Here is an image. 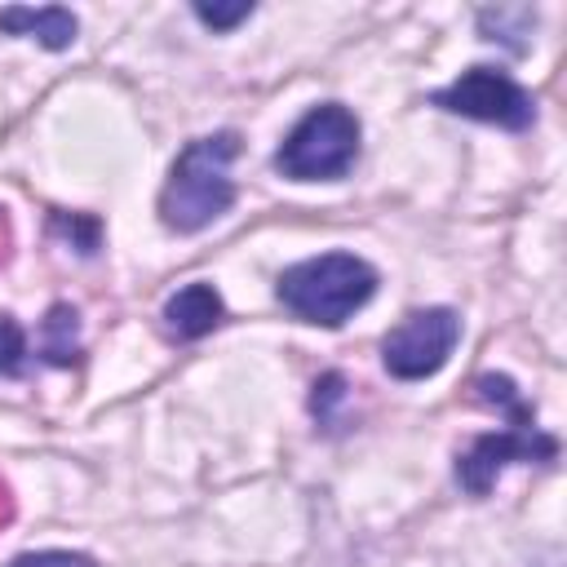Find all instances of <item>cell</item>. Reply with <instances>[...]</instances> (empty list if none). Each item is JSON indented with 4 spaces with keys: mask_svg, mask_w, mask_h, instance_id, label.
I'll list each match as a JSON object with an SVG mask.
<instances>
[{
    "mask_svg": "<svg viewBox=\"0 0 567 567\" xmlns=\"http://www.w3.org/2000/svg\"><path fill=\"white\" fill-rule=\"evenodd\" d=\"M235 155H239L235 133L195 137L177 155V164L164 182V195H159V217H164L168 230L195 235L235 204V182H230V159Z\"/></svg>",
    "mask_w": 567,
    "mask_h": 567,
    "instance_id": "6da1fadb",
    "label": "cell"
},
{
    "mask_svg": "<svg viewBox=\"0 0 567 567\" xmlns=\"http://www.w3.org/2000/svg\"><path fill=\"white\" fill-rule=\"evenodd\" d=\"M372 288H377V270L350 252H323L279 275V301L297 319L323 323V328L346 323L372 297Z\"/></svg>",
    "mask_w": 567,
    "mask_h": 567,
    "instance_id": "7a4b0ae2",
    "label": "cell"
},
{
    "mask_svg": "<svg viewBox=\"0 0 567 567\" xmlns=\"http://www.w3.org/2000/svg\"><path fill=\"white\" fill-rule=\"evenodd\" d=\"M478 394L487 403H501L509 412V425L501 434L474 439L470 452L456 461V478L474 496H483L509 461H554V452H558V443L532 425V408L518 399V390H514L509 377H478Z\"/></svg>",
    "mask_w": 567,
    "mask_h": 567,
    "instance_id": "3957f363",
    "label": "cell"
},
{
    "mask_svg": "<svg viewBox=\"0 0 567 567\" xmlns=\"http://www.w3.org/2000/svg\"><path fill=\"white\" fill-rule=\"evenodd\" d=\"M359 155V120L341 102H323L297 120L284 137L275 168L292 182H328L341 177Z\"/></svg>",
    "mask_w": 567,
    "mask_h": 567,
    "instance_id": "277c9868",
    "label": "cell"
},
{
    "mask_svg": "<svg viewBox=\"0 0 567 567\" xmlns=\"http://www.w3.org/2000/svg\"><path fill=\"white\" fill-rule=\"evenodd\" d=\"M434 106L465 115V120L501 124V128H527L536 120L527 89L514 84L505 71H492V66H470L461 80H452L447 89L434 93Z\"/></svg>",
    "mask_w": 567,
    "mask_h": 567,
    "instance_id": "5b68a950",
    "label": "cell"
},
{
    "mask_svg": "<svg viewBox=\"0 0 567 567\" xmlns=\"http://www.w3.org/2000/svg\"><path fill=\"white\" fill-rule=\"evenodd\" d=\"M456 337H461V319L452 310H443V306L416 310L381 341L385 372L399 377V381H421V377H430L447 363Z\"/></svg>",
    "mask_w": 567,
    "mask_h": 567,
    "instance_id": "8992f818",
    "label": "cell"
},
{
    "mask_svg": "<svg viewBox=\"0 0 567 567\" xmlns=\"http://www.w3.org/2000/svg\"><path fill=\"white\" fill-rule=\"evenodd\" d=\"M221 319V297L213 284H186L182 292L168 297L164 306V328L177 337V341H195L204 332H213Z\"/></svg>",
    "mask_w": 567,
    "mask_h": 567,
    "instance_id": "52a82bcc",
    "label": "cell"
},
{
    "mask_svg": "<svg viewBox=\"0 0 567 567\" xmlns=\"http://www.w3.org/2000/svg\"><path fill=\"white\" fill-rule=\"evenodd\" d=\"M0 31L31 35L44 49H66L75 40V18H71V9H58V4H49V9H18L13 4V9H0Z\"/></svg>",
    "mask_w": 567,
    "mask_h": 567,
    "instance_id": "ba28073f",
    "label": "cell"
},
{
    "mask_svg": "<svg viewBox=\"0 0 567 567\" xmlns=\"http://www.w3.org/2000/svg\"><path fill=\"white\" fill-rule=\"evenodd\" d=\"M40 354H44L53 368H71V363L80 359V323H75V310H71V306H53V310L44 315Z\"/></svg>",
    "mask_w": 567,
    "mask_h": 567,
    "instance_id": "9c48e42d",
    "label": "cell"
},
{
    "mask_svg": "<svg viewBox=\"0 0 567 567\" xmlns=\"http://www.w3.org/2000/svg\"><path fill=\"white\" fill-rule=\"evenodd\" d=\"M27 372V337L13 323V315H0V377H22Z\"/></svg>",
    "mask_w": 567,
    "mask_h": 567,
    "instance_id": "30bf717a",
    "label": "cell"
},
{
    "mask_svg": "<svg viewBox=\"0 0 567 567\" xmlns=\"http://www.w3.org/2000/svg\"><path fill=\"white\" fill-rule=\"evenodd\" d=\"M252 13V4L248 0H235V4H195V18L204 22V27H213V31H230V27H239L244 18Z\"/></svg>",
    "mask_w": 567,
    "mask_h": 567,
    "instance_id": "8fae6325",
    "label": "cell"
},
{
    "mask_svg": "<svg viewBox=\"0 0 567 567\" xmlns=\"http://www.w3.org/2000/svg\"><path fill=\"white\" fill-rule=\"evenodd\" d=\"M9 567H93V558L71 549H40V554H18Z\"/></svg>",
    "mask_w": 567,
    "mask_h": 567,
    "instance_id": "7c38bea8",
    "label": "cell"
},
{
    "mask_svg": "<svg viewBox=\"0 0 567 567\" xmlns=\"http://www.w3.org/2000/svg\"><path fill=\"white\" fill-rule=\"evenodd\" d=\"M13 252V226H9V213L0 208V261H9Z\"/></svg>",
    "mask_w": 567,
    "mask_h": 567,
    "instance_id": "4fadbf2b",
    "label": "cell"
},
{
    "mask_svg": "<svg viewBox=\"0 0 567 567\" xmlns=\"http://www.w3.org/2000/svg\"><path fill=\"white\" fill-rule=\"evenodd\" d=\"M13 518V496H9V487H4V478H0V527Z\"/></svg>",
    "mask_w": 567,
    "mask_h": 567,
    "instance_id": "5bb4252c",
    "label": "cell"
}]
</instances>
